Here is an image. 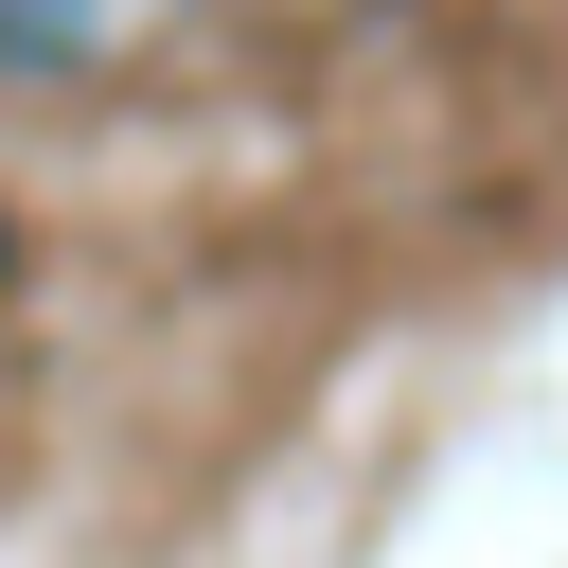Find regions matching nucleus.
I'll list each match as a JSON object with an SVG mask.
<instances>
[{"label": "nucleus", "instance_id": "f257e3e1", "mask_svg": "<svg viewBox=\"0 0 568 568\" xmlns=\"http://www.w3.org/2000/svg\"><path fill=\"white\" fill-rule=\"evenodd\" d=\"M89 36H106V0H0V71H53Z\"/></svg>", "mask_w": 568, "mask_h": 568}]
</instances>
